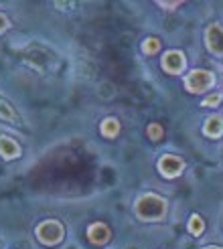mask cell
<instances>
[{"instance_id":"277c9868","label":"cell","mask_w":223,"mask_h":249,"mask_svg":"<svg viewBox=\"0 0 223 249\" xmlns=\"http://www.w3.org/2000/svg\"><path fill=\"white\" fill-rule=\"evenodd\" d=\"M160 65L167 73L170 75H179V73L185 71V65H187V57H185L183 51H177V49H170L163 55V61H160Z\"/></svg>"},{"instance_id":"30bf717a","label":"cell","mask_w":223,"mask_h":249,"mask_svg":"<svg viewBox=\"0 0 223 249\" xmlns=\"http://www.w3.org/2000/svg\"><path fill=\"white\" fill-rule=\"evenodd\" d=\"M0 120H4L8 124H20V118L17 114V109L2 97H0Z\"/></svg>"},{"instance_id":"ba28073f","label":"cell","mask_w":223,"mask_h":249,"mask_svg":"<svg viewBox=\"0 0 223 249\" xmlns=\"http://www.w3.org/2000/svg\"><path fill=\"white\" fill-rule=\"evenodd\" d=\"M0 156L4 160H15L20 156V146L10 136H0Z\"/></svg>"},{"instance_id":"7a4b0ae2","label":"cell","mask_w":223,"mask_h":249,"mask_svg":"<svg viewBox=\"0 0 223 249\" xmlns=\"http://www.w3.org/2000/svg\"><path fill=\"white\" fill-rule=\"evenodd\" d=\"M35 235H37V239H39V243H43L47 247H53V245H59L61 241H63L65 229L59 221L49 219V221H43V223L37 225Z\"/></svg>"},{"instance_id":"4fadbf2b","label":"cell","mask_w":223,"mask_h":249,"mask_svg":"<svg viewBox=\"0 0 223 249\" xmlns=\"http://www.w3.org/2000/svg\"><path fill=\"white\" fill-rule=\"evenodd\" d=\"M142 51H144L146 55L158 53V51H160V41L156 39V36H148V39H144V43H142Z\"/></svg>"},{"instance_id":"7c38bea8","label":"cell","mask_w":223,"mask_h":249,"mask_svg":"<svg viewBox=\"0 0 223 249\" xmlns=\"http://www.w3.org/2000/svg\"><path fill=\"white\" fill-rule=\"evenodd\" d=\"M187 227H189V233H193V235H201V233L205 231V221H203L199 215H191Z\"/></svg>"},{"instance_id":"d6986e66","label":"cell","mask_w":223,"mask_h":249,"mask_svg":"<svg viewBox=\"0 0 223 249\" xmlns=\"http://www.w3.org/2000/svg\"><path fill=\"white\" fill-rule=\"evenodd\" d=\"M0 249H2V243H0Z\"/></svg>"},{"instance_id":"9a60e30c","label":"cell","mask_w":223,"mask_h":249,"mask_svg":"<svg viewBox=\"0 0 223 249\" xmlns=\"http://www.w3.org/2000/svg\"><path fill=\"white\" fill-rule=\"evenodd\" d=\"M221 99H223L221 93H213V95H209V97L203 99V106H205V107H217V106L221 104Z\"/></svg>"},{"instance_id":"ac0fdd59","label":"cell","mask_w":223,"mask_h":249,"mask_svg":"<svg viewBox=\"0 0 223 249\" xmlns=\"http://www.w3.org/2000/svg\"><path fill=\"white\" fill-rule=\"evenodd\" d=\"M205 249H221V247H217V245H207Z\"/></svg>"},{"instance_id":"e0dca14e","label":"cell","mask_w":223,"mask_h":249,"mask_svg":"<svg viewBox=\"0 0 223 249\" xmlns=\"http://www.w3.org/2000/svg\"><path fill=\"white\" fill-rule=\"evenodd\" d=\"M158 6H163V8H168V10H172V8L181 6V2H158Z\"/></svg>"},{"instance_id":"8992f818","label":"cell","mask_w":223,"mask_h":249,"mask_svg":"<svg viewBox=\"0 0 223 249\" xmlns=\"http://www.w3.org/2000/svg\"><path fill=\"white\" fill-rule=\"evenodd\" d=\"M205 45L213 55H223V27L211 24L205 31Z\"/></svg>"},{"instance_id":"5b68a950","label":"cell","mask_w":223,"mask_h":249,"mask_svg":"<svg viewBox=\"0 0 223 249\" xmlns=\"http://www.w3.org/2000/svg\"><path fill=\"white\" fill-rule=\"evenodd\" d=\"M185 170V160L175 154H165L158 160V172L167 178H175Z\"/></svg>"},{"instance_id":"8fae6325","label":"cell","mask_w":223,"mask_h":249,"mask_svg":"<svg viewBox=\"0 0 223 249\" xmlns=\"http://www.w3.org/2000/svg\"><path fill=\"white\" fill-rule=\"evenodd\" d=\"M100 132H102V136H106V138H116L120 134V122L116 118H106L100 126Z\"/></svg>"},{"instance_id":"3957f363","label":"cell","mask_w":223,"mask_h":249,"mask_svg":"<svg viewBox=\"0 0 223 249\" xmlns=\"http://www.w3.org/2000/svg\"><path fill=\"white\" fill-rule=\"evenodd\" d=\"M215 83V77L211 71L207 69H193L187 77H185V87L191 93H203Z\"/></svg>"},{"instance_id":"6da1fadb","label":"cell","mask_w":223,"mask_h":249,"mask_svg":"<svg viewBox=\"0 0 223 249\" xmlns=\"http://www.w3.org/2000/svg\"><path fill=\"white\" fill-rule=\"evenodd\" d=\"M134 211L142 221H158L167 213V201L154 193H146L134 203Z\"/></svg>"},{"instance_id":"5bb4252c","label":"cell","mask_w":223,"mask_h":249,"mask_svg":"<svg viewBox=\"0 0 223 249\" xmlns=\"http://www.w3.org/2000/svg\"><path fill=\"white\" fill-rule=\"evenodd\" d=\"M146 134H148V138H150V140L158 142V140L165 136V130H163V126H160V124L154 122V124H150V126L146 128Z\"/></svg>"},{"instance_id":"2e32d148","label":"cell","mask_w":223,"mask_h":249,"mask_svg":"<svg viewBox=\"0 0 223 249\" xmlns=\"http://www.w3.org/2000/svg\"><path fill=\"white\" fill-rule=\"evenodd\" d=\"M10 27V22H8V18L2 15V12H0V33H4L6 29Z\"/></svg>"},{"instance_id":"9c48e42d","label":"cell","mask_w":223,"mask_h":249,"mask_svg":"<svg viewBox=\"0 0 223 249\" xmlns=\"http://www.w3.org/2000/svg\"><path fill=\"white\" fill-rule=\"evenodd\" d=\"M203 134L207 138H219L223 134V118L221 116H209L203 124Z\"/></svg>"},{"instance_id":"52a82bcc","label":"cell","mask_w":223,"mask_h":249,"mask_svg":"<svg viewBox=\"0 0 223 249\" xmlns=\"http://www.w3.org/2000/svg\"><path fill=\"white\" fill-rule=\"evenodd\" d=\"M110 237H112V231L102 221L92 223V225L88 227V239H90L92 245H106L110 241Z\"/></svg>"}]
</instances>
